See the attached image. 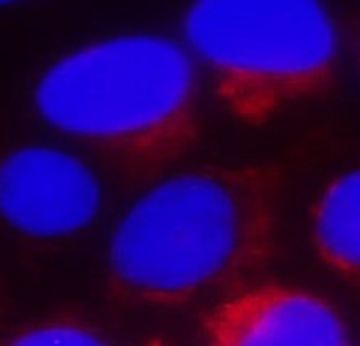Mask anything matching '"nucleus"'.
<instances>
[{
    "label": "nucleus",
    "instance_id": "10",
    "mask_svg": "<svg viewBox=\"0 0 360 346\" xmlns=\"http://www.w3.org/2000/svg\"><path fill=\"white\" fill-rule=\"evenodd\" d=\"M5 5H8V2H0V7H5Z\"/></svg>",
    "mask_w": 360,
    "mask_h": 346
},
{
    "label": "nucleus",
    "instance_id": "4",
    "mask_svg": "<svg viewBox=\"0 0 360 346\" xmlns=\"http://www.w3.org/2000/svg\"><path fill=\"white\" fill-rule=\"evenodd\" d=\"M200 346H349L339 312L307 289L250 281L210 301L199 319Z\"/></svg>",
    "mask_w": 360,
    "mask_h": 346
},
{
    "label": "nucleus",
    "instance_id": "1",
    "mask_svg": "<svg viewBox=\"0 0 360 346\" xmlns=\"http://www.w3.org/2000/svg\"><path fill=\"white\" fill-rule=\"evenodd\" d=\"M290 180L266 163L174 174L134 204L112 232L108 275L127 302L181 307L256 281L284 244Z\"/></svg>",
    "mask_w": 360,
    "mask_h": 346
},
{
    "label": "nucleus",
    "instance_id": "5",
    "mask_svg": "<svg viewBox=\"0 0 360 346\" xmlns=\"http://www.w3.org/2000/svg\"><path fill=\"white\" fill-rule=\"evenodd\" d=\"M100 200L94 173L60 149L22 148L0 163V213L25 234L54 237L85 228Z\"/></svg>",
    "mask_w": 360,
    "mask_h": 346
},
{
    "label": "nucleus",
    "instance_id": "7",
    "mask_svg": "<svg viewBox=\"0 0 360 346\" xmlns=\"http://www.w3.org/2000/svg\"><path fill=\"white\" fill-rule=\"evenodd\" d=\"M0 346H108L103 340L90 330L77 325L56 324L43 325L17 337L8 338Z\"/></svg>",
    "mask_w": 360,
    "mask_h": 346
},
{
    "label": "nucleus",
    "instance_id": "8",
    "mask_svg": "<svg viewBox=\"0 0 360 346\" xmlns=\"http://www.w3.org/2000/svg\"><path fill=\"white\" fill-rule=\"evenodd\" d=\"M141 346H176V345L169 343V342H167V340H163V338H150V340H147V342L143 343V345H141Z\"/></svg>",
    "mask_w": 360,
    "mask_h": 346
},
{
    "label": "nucleus",
    "instance_id": "2",
    "mask_svg": "<svg viewBox=\"0 0 360 346\" xmlns=\"http://www.w3.org/2000/svg\"><path fill=\"white\" fill-rule=\"evenodd\" d=\"M41 117L131 174L173 166L199 137L200 86L186 49L155 34L70 54L36 88Z\"/></svg>",
    "mask_w": 360,
    "mask_h": 346
},
{
    "label": "nucleus",
    "instance_id": "3",
    "mask_svg": "<svg viewBox=\"0 0 360 346\" xmlns=\"http://www.w3.org/2000/svg\"><path fill=\"white\" fill-rule=\"evenodd\" d=\"M183 33L215 101L251 128L320 100L341 65L336 18L307 0L199 2Z\"/></svg>",
    "mask_w": 360,
    "mask_h": 346
},
{
    "label": "nucleus",
    "instance_id": "9",
    "mask_svg": "<svg viewBox=\"0 0 360 346\" xmlns=\"http://www.w3.org/2000/svg\"><path fill=\"white\" fill-rule=\"evenodd\" d=\"M354 39H356V44H357V55L360 62V20H357V22L354 23Z\"/></svg>",
    "mask_w": 360,
    "mask_h": 346
},
{
    "label": "nucleus",
    "instance_id": "6",
    "mask_svg": "<svg viewBox=\"0 0 360 346\" xmlns=\"http://www.w3.org/2000/svg\"><path fill=\"white\" fill-rule=\"evenodd\" d=\"M310 244L328 272L360 293V168L323 192L311 216Z\"/></svg>",
    "mask_w": 360,
    "mask_h": 346
}]
</instances>
